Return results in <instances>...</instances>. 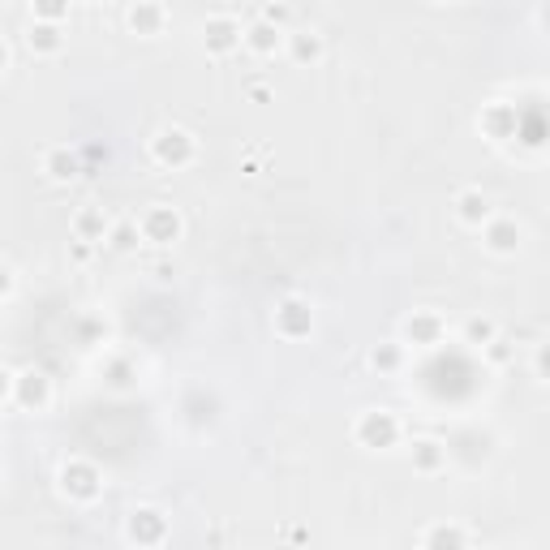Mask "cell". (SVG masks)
I'll list each match as a JSON object with an SVG mask.
<instances>
[{"label": "cell", "mask_w": 550, "mask_h": 550, "mask_svg": "<svg viewBox=\"0 0 550 550\" xmlns=\"http://www.w3.org/2000/svg\"><path fill=\"white\" fill-rule=\"evenodd\" d=\"M202 43H207L211 56H228L245 43V31H241V22L233 18V13H215V18L202 22Z\"/></svg>", "instance_id": "cell-6"}, {"label": "cell", "mask_w": 550, "mask_h": 550, "mask_svg": "<svg viewBox=\"0 0 550 550\" xmlns=\"http://www.w3.org/2000/svg\"><path fill=\"white\" fill-rule=\"evenodd\" d=\"M357 443L361 447H374V452H387V447H396L400 439V422H396V413L392 409H366L357 417Z\"/></svg>", "instance_id": "cell-4"}, {"label": "cell", "mask_w": 550, "mask_h": 550, "mask_svg": "<svg viewBox=\"0 0 550 550\" xmlns=\"http://www.w3.org/2000/svg\"><path fill=\"white\" fill-rule=\"evenodd\" d=\"M26 43H31V52L39 56H52L61 52V22H31V31H26Z\"/></svg>", "instance_id": "cell-17"}, {"label": "cell", "mask_w": 550, "mask_h": 550, "mask_svg": "<svg viewBox=\"0 0 550 550\" xmlns=\"http://www.w3.org/2000/svg\"><path fill=\"white\" fill-rule=\"evenodd\" d=\"M263 18L275 22V26H284V22H288V9H284V5H267V9H263Z\"/></svg>", "instance_id": "cell-26"}, {"label": "cell", "mask_w": 550, "mask_h": 550, "mask_svg": "<svg viewBox=\"0 0 550 550\" xmlns=\"http://www.w3.org/2000/svg\"><path fill=\"white\" fill-rule=\"evenodd\" d=\"M43 172H48V181L69 185V181L82 177V159H78V151H69V147H52L48 155H43Z\"/></svg>", "instance_id": "cell-15"}, {"label": "cell", "mask_w": 550, "mask_h": 550, "mask_svg": "<svg viewBox=\"0 0 550 550\" xmlns=\"http://www.w3.org/2000/svg\"><path fill=\"white\" fill-rule=\"evenodd\" d=\"M370 366L379 370V374H396L400 366H404V349L396 340H387V344H374L370 349Z\"/></svg>", "instance_id": "cell-22"}, {"label": "cell", "mask_w": 550, "mask_h": 550, "mask_svg": "<svg viewBox=\"0 0 550 550\" xmlns=\"http://www.w3.org/2000/svg\"><path fill=\"white\" fill-rule=\"evenodd\" d=\"M69 228H74V241H108L112 233V220L104 215V207H78L74 220H69Z\"/></svg>", "instance_id": "cell-13"}, {"label": "cell", "mask_w": 550, "mask_h": 550, "mask_svg": "<svg viewBox=\"0 0 550 550\" xmlns=\"http://www.w3.org/2000/svg\"><path fill=\"white\" fill-rule=\"evenodd\" d=\"M69 5H74V0H31V13L39 22H61L69 13Z\"/></svg>", "instance_id": "cell-24"}, {"label": "cell", "mask_w": 550, "mask_h": 550, "mask_svg": "<svg viewBox=\"0 0 550 550\" xmlns=\"http://www.w3.org/2000/svg\"><path fill=\"white\" fill-rule=\"evenodd\" d=\"M465 336H469V344H482V349H486V344L499 336V327H495V318H469Z\"/></svg>", "instance_id": "cell-23"}, {"label": "cell", "mask_w": 550, "mask_h": 550, "mask_svg": "<svg viewBox=\"0 0 550 550\" xmlns=\"http://www.w3.org/2000/svg\"><path fill=\"white\" fill-rule=\"evenodd\" d=\"M245 43H250V52H258V56H271V52L284 43V26L258 18V22L245 26Z\"/></svg>", "instance_id": "cell-16"}, {"label": "cell", "mask_w": 550, "mask_h": 550, "mask_svg": "<svg viewBox=\"0 0 550 550\" xmlns=\"http://www.w3.org/2000/svg\"><path fill=\"white\" fill-rule=\"evenodd\" d=\"M288 56H293L297 65H314L318 56H323V35H318V31H297V35H288Z\"/></svg>", "instance_id": "cell-19"}, {"label": "cell", "mask_w": 550, "mask_h": 550, "mask_svg": "<svg viewBox=\"0 0 550 550\" xmlns=\"http://www.w3.org/2000/svg\"><path fill=\"white\" fill-rule=\"evenodd\" d=\"M533 370H538V379L550 383V340L538 344V353H533Z\"/></svg>", "instance_id": "cell-25"}, {"label": "cell", "mask_w": 550, "mask_h": 550, "mask_svg": "<svg viewBox=\"0 0 550 550\" xmlns=\"http://www.w3.org/2000/svg\"><path fill=\"white\" fill-rule=\"evenodd\" d=\"M125 538L138 546H159L168 538V516L159 508H134L129 512V525H125Z\"/></svg>", "instance_id": "cell-9"}, {"label": "cell", "mask_w": 550, "mask_h": 550, "mask_svg": "<svg viewBox=\"0 0 550 550\" xmlns=\"http://www.w3.org/2000/svg\"><path fill=\"white\" fill-rule=\"evenodd\" d=\"M422 546L430 550H443V546H469V533L460 529V525H430L422 533Z\"/></svg>", "instance_id": "cell-21"}, {"label": "cell", "mask_w": 550, "mask_h": 550, "mask_svg": "<svg viewBox=\"0 0 550 550\" xmlns=\"http://www.w3.org/2000/svg\"><path fill=\"white\" fill-rule=\"evenodd\" d=\"M439 5H452V0H439Z\"/></svg>", "instance_id": "cell-28"}, {"label": "cell", "mask_w": 550, "mask_h": 550, "mask_svg": "<svg viewBox=\"0 0 550 550\" xmlns=\"http://www.w3.org/2000/svg\"><path fill=\"white\" fill-rule=\"evenodd\" d=\"M9 400L18 404V409H26V413H43L52 404V379L43 370L26 366V370H18L9 379Z\"/></svg>", "instance_id": "cell-3"}, {"label": "cell", "mask_w": 550, "mask_h": 550, "mask_svg": "<svg viewBox=\"0 0 550 550\" xmlns=\"http://www.w3.org/2000/svg\"><path fill=\"white\" fill-rule=\"evenodd\" d=\"M404 340L409 344H422V349H434L443 340V318L434 310H417L409 323H404Z\"/></svg>", "instance_id": "cell-14"}, {"label": "cell", "mask_w": 550, "mask_h": 550, "mask_svg": "<svg viewBox=\"0 0 550 550\" xmlns=\"http://www.w3.org/2000/svg\"><path fill=\"white\" fill-rule=\"evenodd\" d=\"M310 327H314V310H310V301H301V297H284L280 306H275V336H284V340H306V336H310Z\"/></svg>", "instance_id": "cell-8"}, {"label": "cell", "mask_w": 550, "mask_h": 550, "mask_svg": "<svg viewBox=\"0 0 550 550\" xmlns=\"http://www.w3.org/2000/svg\"><path fill=\"white\" fill-rule=\"evenodd\" d=\"M490 215H495V202H490L486 190H477V185H469V190L456 194V220L469 224V228H482Z\"/></svg>", "instance_id": "cell-12"}, {"label": "cell", "mask_w": 550, "mask_h": 550, "mask_svg": "<svg viewBox=\"0 0 550 550\" xmlns=\"http://www.w3.org/2000/svg\"><path fill=\"white\" fill-rule=\"evenodd\" d=\"M520 224L516 220H508V215H490V220L482 224V241H486V250L490 254H499V258H508V254H516L520 250Z\"/></svg>", "instance_id": "cell-10"}, {"label": "cell", "mask_w": 550, "mask_h": 550, "mask_svg": "<svg viewBox=\"0 0 550 550\" xmlns=\"http://www.w3.org/2000/svg\"><path fill=\"white\" fill-rule=\"evenodd\" d=\"M99 490H104V473H99L91 460H65L61 465V495L65 499H74V503H95L99 499Z\"/></svg>", "instance_id": "cell-2"}, {"label": "cell", "mask_w": 550, "mask_h": 550, "mask_svg": "<svg viewBox=\"0 0 550 550\" xmlns=\"http://www.w3.org/2000/svg\"><path fill=\"white\" fill-rule=\"evenodd\" d=\"M194 155H198V142H194L190 129H181V125H164V129H159V134L151 138V159H155L159 168H168V172L190 168Z\"/></svg>", "instance_id": "cell-1"}, {"label": "cell", "mask_w": 550, "mask_h": 550, "mask_svg": "<svg viewBox=\"0 0 550 550\" xmlns=\"http://www.w3.org/2000/svg\"><path fill=\"white\" fill-rule=\"evenodd\" d=\"M82 5H99V0H82Z\"/></svg>", "instance_id": "cell-27"}, {"label": "cell", "mask_w": 550, "mask_h": 550, "mask_svg": "<svg viewBox=\"0 0 550 550\" xmlns=\"http://www.w3.org/2000/svg\"><path fill=\"white\" fill-rule=\"evenodd\" d=\"M477 129H482L490 142H512L516 129H520L516 104H508V99H490V104L482 108V117H477Z\"/></svg>", "instance_id": "cell-7"}, {"label": "cell", "mask_w": 550, "mask_h": 550, "mask_svg": "<svg viewBox=\"0 0 550 550\" xmlns=\"http://www.w3.org/2000/svg\"><path fill=\"white\" fill-rule=\"evenodd\" d=\"M138 241H147V237H142V224H138V220H117V224H112L108 245H112V250H117V254L138 250Z\"/></svg>", "instance_id": "cell-20"}, {"label": "cell", "mask_w": 550, "mask_h": 550, "mask_svg": "<svg viewBox=\"0 0 550 550\" xmlns=\"http://www.w3.org/2000/svg\"><path fill=\"white\" fill-rule=\"evenodd\" d=\"M138 224H142V237L155 241V245H172V241H181V233H185L181 211L168 207V202H155L151 211H142Z\"/></svg>", "instance_id": "cell-5"}, {"label": "cell", "mask_w": 550, "mask_h": 550, "mask_svg": "<svg viewBox=\"0 0 550 550\" xmlns=\"http://www.w3.org/2000/svg\"><path fill=\"white\" fill-rule=\"evenodd\" d=\"M447 465V447L439 439H417L413 443V469L417 473H439Z\"/></svg>", "instance_id": "cell-18"}, {"label": "cell", "mask_w": 550, "mask_h": 550, "mask_svg": "<svg viewBox=\"0 0 550 550\" xmlns=\"http://www.w3.org/2000/svg\"><path fill=\"white\" fill-rule=\"evenodd\" d=\"M125 22H129V31L134 35L155 39V35H164V26H168V9L159 5V0H138V5H129Z\"/></svg>", "instance_id": "cell-11"}]
</instances>
